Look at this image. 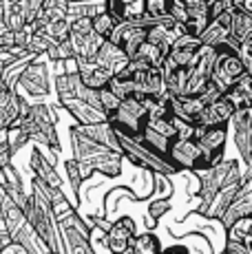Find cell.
Instances as JSON below:
<instances>
[{
    "mask_svg": "<svg viewBox=\"0 0 252 254\" xmlns=\"http://www.w3.org/2000/svg\"><path fill=\"white\" fill-rule=\"evenodd\" d=\"M71 148H73V159L80 164L82 177L89 179L98 170L104 177H120L122 175V155L109 150L106 146H100L98 141L86 137L77 124H71Z\"/></svg>",
    "mask_w": 252,
    "mask_h": 254,
    "instance_id": "6da1fadb",
    "label": "cell"
},
{
    "mask_svg": "<svg viewBox=\"0 0 252 254\" xmlns=\"http://www.w3.org/2000/svg\"><path fill=\"white\" fill-rule=\"evenodd\" d=\"M71 49H73V56L77 62H84L91 64L98 58V51L104 45V38L95 36L91 18H77L75 22H71V36H69Z\"/></svg>",
    "mask_w": 252,
    "mask_h": 254,
    "instance_id": "7a4b0ae2",
    "label": "cell"
},
{
    "mask_svg": "<svg viewBox=\"0 0 252 254\" xmlns=\"http://www.w3.org/2000/svg\"><path fill=\"white\" fill-rule=\"evenodd\" d=\"M47 56H40L27 66V71L20 75L16 84V91L25 100H42L51 93V80H49V64Z\"/></svg>",
    "mask_w": 252,
    "mask_h": 254,
    "instance_id": "3957f363",
    "label": "cell"
},
{
    "mask_svg": "<svg viewBox=\"0 0 252 254\" xmlns=\"http://www.w3.org/2000/svg\"><path fill=\"white\" fill-rule=\"evenodd\" d=\"M168 159L177 168L188 170H210L215 168V162L203 153V148L195 139H175L168 150Z\"/></svg>",
    "mask_w": 252,
    "mask_h": 254,
    "instance_id": "277c9868",
    "label": "cell"
},
{
    "mask_svg": "<svg viewBox=\"0 0 252 254\" xmlns=\"http://www.w3.org/2000/svg\"><path fill=\"white\" fill-rule=\"evenodd\" d=\"M246 66L244 62L239 60L237 53H217V62L215 69H212V77L210 82L217 86V91L221 95H226L232 86H237V82L246 75Z\"/></svg>",
    "mask_w": 252,
    "mask_h": 254,
    "instance_id": "5b68a950",
    "label": "cell"
},
{
    "mask_svg": "<svg viewBox=\"0 0 252 254\" xmlns=\"http://www.w3.org/2000/svg\"><path fill=\"white\" fill-rule=\"evenodd\" d=\"M232 115H235V106L226 100V95H221L203 106V111L195 117V126L197 128H224V124Z\"/></svg>",
    "mask_w": 252,
    "mask_h": 254,
    "instance_id": "8992f818",
    "label": "cell"
},
{
    "mask_svg": "<svg viewBox=\"0 0 252 254\" xmlns=\"http://www.w3.org/2000/svg\"><path fill=\"white\" fill-rule=\"evenodd\" d=\"M137 237L135 234V221L130 217H122L115 223H111L106 232V248L111 254H126L130 252V243Z\"/></svg>",
    "mask_w": 252,
    "mask_h": 254,
    "instance_id": "52a82bcc",
    "label": "cell"
},
{
    "mask_svg": "<svg viewBox=\"0 0 252 254\" xmlns=\"http://www.w3.org/2000/svg\"><path fill=\"white\" fill-rule=\"evenodd\" d=\"M31 117L38 124V130L49 139L51 148L56 153H60V137H58V113L51 104H45V102H38L33 104L31 102Z\"/></svg>",
    "mask_w": 252,
    "mask_h": 254,
    "instance_id": "ba28073f",
    "label": "cell"
},
{
    "mask_svg": "<svg viewBox=\"0 0 252 254\" xmlns=\"http://www.w3.org/2000/svg\"><path fill=\"white\" fill-rule=\"evenodd\" d=\"M128 62H130L128 56L109 40L102 45V49L98 51V58H95V64L102 66V69H106V71H111L113 75H120V73L128 66Z\"/></svg>",
    "mask_w": 252,
    "mask_h": 254,
    "instance_id": "9c48e42d",
    "label": "cell"
},
{
    "mask_svg": "<svg viewBox=\"0 0 252 254\" xmlns=\"http://www.w3.org/2000/svg\"><path fill=\"white\" fill-rule=\"evenodd\" d=\"M62 109L69 111V115L75 120L77 126H95V124H104L106 115L100 113V111L91 109L89 104H84L82 100H69V102H62Z\"/></svg>",
    "mask_w": 252,
    "mask_h": 254,
    "instance_id": "30bf717a",
    "label": "cell"
},
{
    "mask_svg": "<svg viewBox=\"0 0 252 254\" xmlns=\"http://www.w3.org/2000/svg\"><path fill=\"white\" fill-rule=\"evenodd\" d=\"M29 166H31V173L36 179H40L42 184L49 186L53 190H62V177L56 173V168H53L51 164H47V159L42 157L36 148L29 155Z\"/></svg>",
    "mask_w": 252,
    "mask_h": 254,
    "instance_id": "8fae6325",
    "label": "cell"
},
{
    "mask_svg": "<svg viewBox=\"0 0 252 254\" xmlns=\"http://www.w3.org/2000/svg\"><path fill=\"white\" fill-rule=\"evenodd\" d=\"M80 80H82V84H84L86 89L102 91V89L109 86L111 80H113V73L102 69V66L95 64V62H91V64L80 62Z\"/></svg>",
    "mask_w": 252,
    "mask_h": 254,
    "instance_id": "7c38bea8",
    "label": "cell"
},
{
    "mask_svg": "<svg viewBox=\"0 0 252 254\" xmlns=\"http://www.w3.org/2000/svg\"><path fill=\"white\" fill-rule=\"evenodd\" d=\"M13 243H18L27 254H51L49 246L45 243V239L33 230L29 223L18 234H13Z\"/></svg>",
    "mask_w": 252,
    "mask_h": 254,
    "instance_id": "4fadbf2b",
    "label": "cell"
},
{
    "mask_svg": "<svg viewBox=\"0 0 252 254\" xmlns=\"http://www.w3.org/2000/svg\"><path fill=\"white\" fill-rule=\"evenodd\" d=\"M0 208H2V219H4V226H7V230L9 234H18L22 230V228L27 226V214H25V210H22L20 206H18L16 201H13L11 197H7L2 203H0Z\"/></svg>",
    "mask_w": 252,
    "mask_h": 254,
    "instance_id": "5bb4252c",
    "label": "cell"
},
{
    "mask_svg": "<svg viewBox=\"0 0 252 254\" xmlns=\"http://www.w3.org/2000/svg\"><path fill=\"white\" fill-rule=\"evenodd\" d=\"M2 18H4V27H7L11 33H18L27 27L25 13H22L18 0L16 2H13V0H2Z\"/></svg>",
    "mask_w": 252,
    "mask_h": 254,
    "instance_id": "9a60e30c",
    "label": "cell"
},
{
    "mask_svg": "<svg viewBox=\"0 0 252 254\" xmlns=\"http://www.w3.org/2000/svg\"><path fill=\"white\" fill-rule=\"evenodd\" d=\"M166 58H168V53L164 51L162 47H157V45H153V42L146 40L142 47H139V51H137V56H135V60H139V62H144V64H148L151 69H162L164 62H166Z\"/></svg>",
    "mask_w": 252,
    "mask_h": 254,
    "instance_id": "2e32d148",
    "label": "cell"
},
{
    "mask_svg": "<svg viewBox=\"0 0 252 254\" xmlns=\"http://www.w3.org/2000/svg\"><path fill=\"white\" fill-rule=\"evenodd\" d=\"M64 173H66V182H69V188H71V203H73V208H77V203H80L82 182H84L82 170H80V164H77L73 157L66 159L64 162Z\"/></svg>",
    "mask_w": 252,
    "mask_h": 254,
    "instance_id": "e0dca14e",
    "label": "cell"
},
{
    "mask_svg": "<svg viewBox=\"0 0 252 254\" xmlns=\"http://www.w3.org/2000/svg\"><path fill=\"white\" fill-rule=\"evenodd\" d=\"M0 141H4V144L9 146V150L16 155L18 150H20L22 146H27L31 139H29V133L20 124H11L4 133H0Z\"/></svg>",
    "mask_w": 252,
    "mask_h": 254,
    "instance_id": "ac0fdd59",
    "label": "cell"
},
{
    "mask_svg": "<svg viewBox=\"0 0 252 254\" xmlns=\"http://www.w3.org/2000/svg\"><path fill=\"white\" fill-rule=\"evenodd\" d=\"M130 254H162L159 239L153 232H142L130 243Z\"/></svg>",
    "mask_w": 252,
    "mask_h": 254,
    "instance_id": "d6986e66",
    "label": "cell"
},
{
    "mask_svg": "<svg viewBox=\"0 0 252 254\" xmlns=\"http://www.w3.org/2000/svg\"><path fill=\"white\" fill-rule=\"evenodd\" d=\"M45 36L49 38L53 45H60V42H66L71 36V20L69 18H62V20H53V22H47L42 27Z\"/></svg>",
    "mask_w": 252,
    "mask_h": 254,
    "instance_id": "ffe728a7",
    "label": "cell"
},
{
    "mask_svg": "<svg viewBox=\"0 0 252 254\" xmlns=\"http://www.w3.org/2000/svg\"><path fill=\"white\" fill-rule=\"evenodd\" d=\"M91 24H93V31H95V36L104 38V40H109V38H111V33H113V31H115V27H118V22H115L113 18H111L106 11L98 13V16H95L93 20H91Z\"/></svg>",
    "mask_w": 252,
    "mask_h": 254,
    "instance_id": "44dd1931",
    "label": "cell"
},
{
    "mask_svg": "<svg viewBox=\"0 0 252 254\" xmlns=\"http://www.w3.org/2000/svg\"><path fill=\"white\" fill-rule=\"evenodd\" d=\"M22 13H25L27 24H33L40 20L42 11H45V0H18Z\"/></svg>",
    "mask_w": 252,
    "mask_h": 254,
    "instance_id": "7402d4cb",
    "label": "cell"
},
{
    "mask_svg": "<svg viewBox=\"0 0 252 254\" xmlns=\"http://www.w3.org/2000/svg\"><path fill=\"white\" fill-rule=\"evenodd\" d=\"M36 60V58H29V60H22V62H18V64H11V66H7L2 73V82L9 86V89H16V84H18V80H20V75L27 71V66L31 64V62Z\"/></svg>",
    "mask_w": 252,
    "mask_h": 254,
    "instance_id": "603a6c76",
    "label": "cell"
},
{
    "mask_svg": "<svg viewBox=\"0 0 252 254\" xmlns=\"http://www.w3.org/2000/svg\"><path fill=\"white\" fill-rule=\"evenodd\" d=\"M73 56V49H71V42H60V45H51L49 53H47V60L53 62V64H60V62H66L71 60Z\"/></svg>",
    "mask_w": 252,
    "mask_h": 254,
    "instance_id": "cb8c5ba5",
    "label": "cell"
},
{
    "mask_svg": "<svg viewBox=\"0 0 252 254\" xmlns=\"http://www.w3.org/2000/svg\"><path fill=\"white\" fill-rule=\"evenodd\" d=\"M100 102H102V111L106 113V117H109L111 113H115V111L120 109V104H122V102H120L109 89H102L100 91Z\"/></svg>",
    "mask_w": 252,
    "mask_h": 254,
    "instance_id": "d4e9b609",
    "label": "cell"
},
{
    "mask_svg": "<svg viewBox=\"0 0 252 254\" xmlns=\"http://www.w3.org/2000/svg\"><path fill=\"white\" fill-rule=\"evenodd\" d=\"M168 208H171V201L168 199H157V201L151 203V208H148V214H151V219H159L164 212H168Z\"/></svg>",
    "mask_w": 252,
    "mask_h": 254,
    "instance_id": "484cf974",
    "label": "cell"
},
{
    "mask_svg": "<svg viewBox=\"0 0 252 254\" xmlns=\"http://www.w3.org/2000/svg\"><path fill=\"white\" fill-rule=\"evenodd\" d=\"M13 93H16V91L9 89V86L2 82V77H0V113H4V111H7V106H9V102H11Z\"/></svg>",
    "mask_w": 252,
    "mask_h": 254,
    "instance_id": "4316f807",
    "label": "cell"
},
{
    "mask_svg": "<svg viewBox=\"0 0 252 254\" xmlns=\"http://www.w3.org/2000/svg\"><path fill=\"white\" fill-rule=\"evenodd\" d=\"M11 243H13V237L9 234L7 226H4V219H0V254L7 252L11 248Z\"/></svg>",
    "mask_w": 252,
    "mask_h": 254,
    "instance_id": "83f0119b",
    "label": "cell"
},
{
    "mask_svg": "<svg viewBox=\"0 0 252 254\" xmlns=\"http://www.w3.org/2000/svg\"><path fill=\"white\" fill-rule=\"evenodd\" d=\"M162 254H190V252H188V248H184V246H173V248L162 250Z\"/></svg>",
    "mask_w": 252,
    "mask_h": 254,
    "instance_id": "f1b7e54d",
    "label": "cell"
},
{
    "mask_svg": "<svg viewBox=\"0 0 252 254\" xmlns=\"http://www.w3.org/2000/svg\"><path fill=\"white\" fill-rule=\"evenodd\" d=\"M237 7H239L241 11H246V13H248V16L252 18V2H239Z\"/></svg>",
    "mask_w": 252,
    "mask_h": 254,
    "instance_id": "f546056e",
    "label": "cell"
},
{
    "mask_svg": "<svg viewBox=\"0 0 252 254\" xmlns=\"http://www.w3.org/2000/svg\"><path fill=\"white\" fill-rule=\"evenodd\" d=\"M2 73H4V66H2V64H0V77H2Z\"/></svg>",
    "mask_w": 252,
    "mask_h": 254,
    "instance_id": "4dcf8cb0",
    "label": "cell"
}]
</instances>
